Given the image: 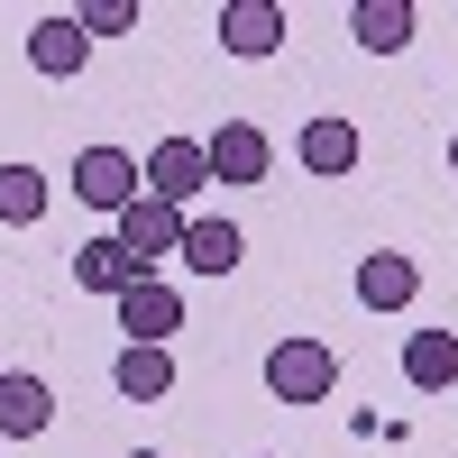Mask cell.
Returning a JSON list of instances; mask_svg holds the SVG:
<instances>
[{
	"label": "cell",
	"instance_id": "6da1fadb",
	"mask_svg": "<svg viewBox=\"0 0 458 458\" xmlns=\"http://www.w3.org/2000/svg\"><path fill=\"white\" fill-rule=\"evenodd\" d=\"M330 386H339V358L321 339H276V349H266V394L276 403H321Z\"/></svg>",
	"mask_w": 458,
	"mask_h": 458
},
{
	"label": "cell",
	"instance_id": "7a4b0ae2",
	"mask_svg": "<svg viewBox=\"0 0 458 458\" xmlns=\"http://www.w3.org/2000/svg\"><path fill=\"white\" fill-rule=\"evenodd\" d=\"M138 193H147V174H138L129 147H83V157H73V202H92V211L120 220Z\"/></svg>",
	"mask_w": 458,
	"mask_h": 458
},
{
	"label": "cell",
	"instance_id": "3957f363",
	"mask_svg": "<svg viewBox=\"0 0 458 458\" xmlns=\"http://www.w3.org/2000/svg\"><path fill=\"white\" fill-rule=\"evenodd\" d=\"M138 174H147V193L174 202V211H193V202L211 193V157H202V138H157V157H147Z\"/></svg>",
	"mask_w": 458,
	"mask_h": 458
},
{
	"label": "cell",
	"instance_id": "277c9868",
	"mask_svg": "<svg viewBox=\"0 0 458 458\" xmlns=\"http://www.w3.org/2000/svg\"><path fill=\"white\" fill-rule=\"evenodd\" d=\"M110 239L129 248L138 276H157V257H174V248H183V211H174V202H157V193H138V202L120 211V229H110Z\"/></svg>",
	"mask_w": 458,
	"mask_h": 458
},
{
	"label": "cell",
	"instance_id": "5b68a950",
	"mask_svg": "<svg viewBox=\"0 0 458 458\" xmlns=\"http://www.w3.org/2000/svg\"><path fill=\"white\" fill-rule=\"evenodd\" d=\"M202 157H211V183H266L276 174V138H266L257 120H220L202 138Z\"/></svg>",
	"mask_w": 458,
	"mask_h": 458
},
{
	"label": "cell",
	"instance_id": "8992f818",
	"mask_svg": "<svg viewBox=\"0 0 458 458\" xmlns=\"http://www.w3.org/2000/svg\"><path fill=\"white\" fill-rule=\"evenodd\" d=\"M120 330H129V349H165V330H183V293L174 284H129L120 293Z\"/></svg>",
	"mask_w": 458,
	"mask_h": 458
},
{
	"label": "cell",
	"instance_id": "52a82bcc",
	"mask_svg": "<svg viewBox=\"0 0 458 458\" xmlns=\"http://www.w3.org/2000/svg\"><path fill=\"white\" fill-rule=\"evenodd\" d=\"M0 431H10V440H47L55 431V386H47V376H28V367L0 376Z\"/></svg>",
	"mask_w": 458,
	"mask_h": 458
},
{
	"label": "cell",
	"instance_id": "ba28073f",
	"mask_svg": "<svg viewBox=\"0 0 458 458\" xmlns=\"http://www.w3.org/2000/svg\"><path fill=\"white\" fill-rule=\"evenodd\" d=\"M412 293H422V266H412V257H394V248L358 257V302H367V312H412Z\"/></svg>",
	"mask_w": 458,
	"mask_h": 458
},
{
	"label": "cell",
	"instance_id": "9c48e42d",
	"mask_svg": "<svg viewBox=\"0 0 458 458\" xmlns=\"http://www.w3.org/2000/svg\"><path fill=\"white\" fill-rule=\"evenodd\" d=\"M293 157H302V174H349L358 157H367V138H358V120H302V138H293Z\"/></svg>",
	"mask_w": 458,
	"mask_h": 458
},
{
	"label": "cell",
	"instance_id": "30bf717a",
	"mask_svg": "<svg viewBox=\"0 0 458 458\" xmlns=\"http://www.w3.org/2000/svg\"><path fill=\"white\" fill-rule=\"evenodd\" d=\"M220 47L229 55H276L284 47V10H276V0H229V10H220Z\"/></svg>",
	"mask_w": 458,
	"mask_h": 458
},
{
	"label": "cell",
	"instance_id": "8fae6325",
	"mask_svg": "<svg viewBox=\"0 0 458 458\" xmlns=\"http://www.w3.org/2000/svg\"><path fill=\"white\" fill-rule=\"evenodd\" d=\"M412 28H422V10H412V0H358V10H349V37H358L367 55H403Z\"/></svg>",
	"mask_w": 458,
	"mask_h": 458
},
{
	"label": "cell",
	"instance_id": "7c38bea8",
	"mask_svg": "<svg viewBox=\"0 0 458 458\" xmlns=\"http://www.w3.org/2000/svg\"><path fill=\"white\" fill-rule=\"evenodd\" d=\"M83 55H92L83 19H64V10H55V19H37V28H28V64H37V73H55V83H64V73H83Z\"/></svg>",
	"mask_w": 458,
	"mask_h": 458
},
{
	"label": "cell",
	"instance_id": "4fadbf2b",
	"mask_svg": "<svg viewBox=\"0 0 458 458\" xmlns=\"http://www.w3.org/2000/svg\"><path fill=\"white\" fill-rule=\"evenodd\" d=\"M403 386H422V394L458 386V330H412L403 339Z\"/></svg>",
	"mask_w": 458,
	"mask_h": 458
},
{
	"label": "cell",
	"instance_id": "5bb4252c",
	"mask_svg": "<svg viewBox=\"0 0 458 458\" xmlns=\"http://www.w3.org/2000/svg\"><path fill=\"white\" fill-rule=\"evenodd\" d=\"M73 284L120 302V293H129V284H147V276L129 266V248H120V239H83V248H73Z\"/></svg>",
	"mask_w": 458,
	"mask_h": 458
},
{
	"label": "cell",
	"instance_id": "9a60e30c",
	"mask_svg": "<svg viewBox=\"0 0 458 458\" xmlns=\"http://www.w3.org/2000/svg\"><path fill=\"white\" fill-rule=\"evenodd\" d=\"M110 386H120L129 403H165L174 394V358L165 349H120L110 358Z\"/></svg>",
	"mask_w": 458,
	"mask_h": 458
},
{
	"label": "cell",
	"instance_id": "2e32d148",
	"mask_svg": "<svg viewBox=\"0 0 458 458\" xmlns=\"http://www.w3.org/2000/svg\"><path fill=\"white\" fill-rule=\"evenodd\" d=\"M239 248H248V239H239L229 220H183V248H174V257L193 266V276H229V266H239Z\"/></svg>",
	"mask_w": 458,
	"mask_h": 458
},
{
	"label": "cell",
	"instance_id": "e0dca14e",
	"mask_svg": "<svg viewBox=\"0 0 458 458\" xmlns=\"http://www.w3.org/2000/svg\"><path fill=\"white\" fill-rule=\"evenodd\" d=\"M0 220H10V229L47 220V174H37V165H0Z\"/></svg>",
	"mask_w": 458,
	"mask_h": 458
},
{
	"label": "cell",
	"instance_id": "ac0fdd59",
	"mask_svg": "<svg viewBox=\"0 0 458 458\" xmlns=\"http://www.w3.org/2000/svg\"><path fill=\"white\" fill-rule=\"evenodd\" d=\"M138 28V0H101V10H83V37H120Z\"/></svg>",
	"mask_w": 458,
	"mask_h": 458
},
{
	"label": "cell",
	"instance_id": "d6986e66",
	"mask_svg": "<svg viewBox=\"0 0 458 458\" xmlns=\"http://www.w3.org/2000/svg\"><path fill=\"white\" fill-rule=\"evenodd\" d=\"M449 174H458V138H449Z\"/></svg>",
	"mask_w": 458,
	"mask_h": 458
},
{
	"label": "cell",
	"instance_id": "ffe728a7",
	"mask_svg": "<svg viewBox=\"0 0 458 458\" xmlns=\"http://www.w3.org/2000/svg\"><path fill=\"white\" fill-rule=\"evenodd\" d=\"M129 458H165V449H129Z\"/></svg>",
	"mask_w": 458,
	"mask_h": 458
}]
</instances>
